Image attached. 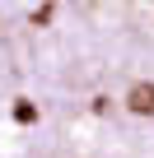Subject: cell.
Returning <instances> with one entry per match:
<instances>
[{"label": "cell", "instance_id": "1", "mask_svg": "<svg viewBox=\"0 0 154 158\" xmlns=\"http://www.w3.org/2000/svg\"><path fill=\"white\" fill-rule=\"evenodd\" d=\"M131 112H140V116L154 112V84H135L131 89Z\"/></svg>", "mask_w": 154, "mask_h": 158}, {"label": "cell", "instance_id": "2", "mask_svg": "<svg viewBox=\"0 0 154 158\" xmlns=\"http://www.w3.org/2000/svg\"><path fill=\"white\" fill-rule=\"evenodd\" d=\"M14 116L28 126V121H37V107H33V102H19V107H14Z\"/></svg>", "mask_w": 154, "mask_h": 158}]
</instances>
